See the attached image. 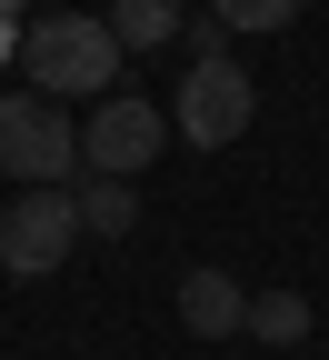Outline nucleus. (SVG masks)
<instances>
[{"instance_id":"39448f33","label":"nucleus","mask_w":329,"mask_h":360,"mask_svg":"<svg viewBox=\"0 0 329 360\" xmlns=\"http://www.w3.org/2000/svg\"><path fill=\"white\" fill-rule=\"evenodd\" d=\"M160 150H170V110L130 101V90H110L100 120H80V170L90 180H130V170H150Z\"/></svg>"},{"instance_id":"6e6552de","label":"nucleus","mask_w":329,"mask_h":360,"mask_svg":"<svg viewBox=\"0 0 329 360\" xmlns=\"http://www.w3.org/2000/svg\"><path fill=\"white\" fill-rule=\"evenodd\" d=\"M80 231H100V240L140 231V200H130V180H80Z\"/></svg>"},{"instance_id":"1a4fd4ad","label":"nucleus","mask_w":329,"mask_h":360,"mask_svg":"<svg viewBox=\"0 0 329 360\" xmlns=\"http://www.w3.org/2000/svg\"><path fill=\"white\" fill-rule=\"evenodd\" d=\"M250 340H269V350L309 340V300H300V290H260V300H250Z\"/></svg>"},{"instance_id":"f257e3e1","label":"nucleus","mask_w":329,"mask_h":360,"mask_svg":"<svg viewBox=\"0 0 329 360\" xmlns=\"http://www.w3.org/2000/svg\"><path fill=\"white\" fill-rule=\"evenodd\" d=\"M120 60H130L120 30L90 20V11H51V20L20 30V70H30V90H51V101H110Z\"/></svg>"},{"instance_id":"423d86ee","label":"nucleus","mask_w":329,"mask_h":360,"mask_svg":"<svg viewBox=\"0 0 329 360\" xmlns=\"http://www.w3.org/2000/svg\"><path fill=\"white\" fill-rule=\"evenodd\" d=\"M180 330L190 340H240L250 330V290L229 281V270H190V281H180Z\"/></svg>"},{"instance_id":"9d476101","label":"nucleus","mask_w":329,"mask_h":360,"mask_svg":"<svg viewBox=\"0 0 329 360\" xmlns=\"http://www.w3.org/2000/svg\"><path fill=\"white\" fill-rule=\"evenodd\" d=\"M290 11H300V0H210V20H220V30H279Z\"/></svg>"},{"instance_id":"f03ea898","label":"nucleus","mask_w":329,"mask_h":360,"mask_svg":"<svg viewBox=\"0 0 329 360\" xmlns=\"http://www.w3.org/2000/svg\"><path fill=\"white\" fill-rule=\"evenodd\" d=\"M0 170L20 180V191H70L80 120H60L51 90H0Z\"/></svg>"},{"instance_id":"0eeeda50","label":"nucleus","mask_w":329,"mask_h":360,"mask_svg":"<svg viewBox=\"0 0 329 360\" xmlns=\"http://www.w3.org/2000/svg\"><path fill=\"white\" fill-rule=\"evenodd\" d=\"M110 30H120V51H170L180 30V0H110Z\"/></svg>"},{"instance_id":"20e7f679","label":"nucleus","mask_w":329,"mask_h":360,"mask_svg":"<svg viewBox=\"0 0 329 360\" xmlns=\"http://www.w3.org/2000/svg\"><path fill=\"white\" fill-rule=\"evenodd\" d=\"M80 250V191H20L0 210V270L11 281H51Z\"/></svg>"},{"instance_id":"7ed1b4c3","label":"nucleus","mask_w":329,"mask_h":360,"mask_svg":"<svg viewBox=\"0 0 329 360\" xmlns=\"http://www.w3.org/2000/svg\"><path fill=\"white\" fill-rule=\"evenodd\" d=\"M250 120H260V90H250V70L229 60V51H200L190 70H180V110H170V130H180L190 150H229Z\"/></svg>"}]
</instances>
